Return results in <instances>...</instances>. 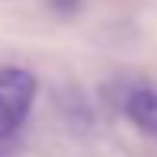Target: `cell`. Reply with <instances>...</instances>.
Returning <instances> with one entry per match:
<instances>
[{
    "instance_id": "1",
    "label": "cell",
    "mask_w": 157,
    "mask_h": 157,
    "mask_svg": "<svg viewBox=\"0 0 157 157\" xmlns=\"http://www.w3.org/2000/svg\"><path fill=\"white\" fill-rule=\"evenodd\" d=\"M35 77L23 67H0V138L13 135L26 122L35 99Z\"/></svg>"
},
{
    "instance_id": "2",
    "label": "cell",
    "mask_w": 157,
    "mask_h": 157,
    "mask_svg": "<svg viewBox=\"0 0 157 157\" xmlns=\"http://www.w3.org/2000/svg\"><path fill=\"white\" fill-rule=\"evenodd\" d=\"M125 112L141 132L157 138V93L154 90H135L125 103Z\"/></svg>"
},
{
    "instance_id": "3",
    "label": "cell",
    "mask_w": 157,
    "mask_h": 157,
    "mask_svg": "<svg viewBox=\"0 0 157 157\" xmlns=\"http://www.w3.org/2000/svg\"><path fill=\"white\" fill-rule=\"evenodd\" d=\"M48 6H52L58 16H74V13L83 6V0H48Z\"/></svg>"
}]
</instances>
